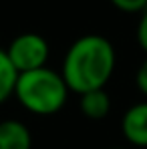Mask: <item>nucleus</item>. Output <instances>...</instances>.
Masks as SVG:
<instances>
[{"mask_svg":"<svg viewBox=\"0 0 147 149\" xmlns=\"http://www.w3.org/2000/svg\"><path fill=\"white\" fill-rule=\"evenodd\" d=\"M117 52L109 38L103 34H83L69 47L61 74L69 87L77 95L105 89L109 79L115 73Z\"/></svg>","mask_w":147,"mask_h":149,"instance_id":"obj_1","label":"nucleus"},{"mask_svg":"<svg viewBox=\"0 0 147 149\" xmlns=\"http://www.w3.org/2000/svg\"><path fill=\"white\" fill-rule=\"evenodd\" d=\"M79 109L87 119L101 121L111 113V97L105 89H95V91L83 93V95H79Z\"/></svg>","mask_w":147,"mask_h":149,"instance_id":"obj_6","label":"nucleus"},{"mask_svg":"<svg viewBox=\"0 0 147 149\" xmlns=\"http://www.w3.org/2000/svg\"><path fill=\"white\" fill-rule=\"evenodd\" d=\"M135 85H137V89L141 91V95H145V97H147V54H145V58L141 61L139 69H137Z\"/></svg>","mask_w":147,"mask_h":149,"instance_id":"obj_10","label":"nucleus"},{"mask_svg":"<svg viewBox=\"0 0 147 149\" xmlns=\"http://www.w3.org/2000/svg\"><path fill=\"white\" fill-rule=\"evenodd\" d=\"M117 10L127 12V14H135V12H143L147 8V0H109Z\"/></svg>","mask_w":147,"mask_h":149,"instance_id":"obj_8","label":"nucleus"},{"mask_svg":"<svg viewBox=\"0 0 147 149\" xmlns=\"http://www.w3.org/2000/svg\"><path fill=\"white\" fill-rule=\"evenodd\" d=\"M16 79H18V73L14 71V67L6 54V49H0V105L14 95Z\"/></svg>","mask_w":147,"mask_h":149,"instance_id":"obj_7","label":"nucleus"},{"mask_svg":"<svg viewBox=\"0 0 147 149\" xmlns=\"http://www.w3.org/2000/svg\"><path fill=\"white\" fill-rule=\"evenodd\" d=\"M32 135L22 121L4 119L0 121V149H30Z\"/></svg>","mask_w":147,"mask_h":149,"instance_id":"obj_5","label":"nucleus"},{"mask_svg":"<svg viewBox=\"0 0 147 149\" xmlns=\"http://www.w3.org/2000/svg\"><path fill=\"white\" fill-rule=\"evenodd\" d=\"M137 45L147 54V8L141 12L139 22H137Z\"/></svg>","mask_w":147,"mask_h":149,"instance_id":"obj_9","label":"nucleus"},{"mask_svg":"<svg viewBox=\"0 0 147 149\" xmlns=\"http://www.w3.org/2000/svg\"><path fill=\"white\" fill-rule=\"evenodd\" d=\"M121 133L127 143L147 147V101L131 105L121 117Z\"/></svg>","mask_w":147,"mask_h":149,"instance_id":"obj_4","label":"nucleus"},{"mask_svg":"<svg viewBox=\"0 0 147 149\" xmlns=\"http://www.w3.org/2000/svg\"><path fill=\"white\" fill-rule=\"evenodd\" d=\"M6 54L18 74L28 73L47 67L50 56V45L38 32H22L10 40Z\"/></svg>","mask_w":147,"mask_h":149,"instance_id":"obj_3","label":"nucleus"},{"mask_svg":"<svg viewBox=\"0 0 147 149\" xmlns=\"http://www.w3.org/2000/svg\"><path fill=\"white\" fill-rule=\"evenodd\" d=\"M69 93L63 74L50 67L20 73L14 85V97L18 103L26 111L42 117L59 113L69 99Z\"/></svg>","mask_w":147,"mask_h":149,"instance_id":"obj_2","label":"nucleus"}]
</instances>
